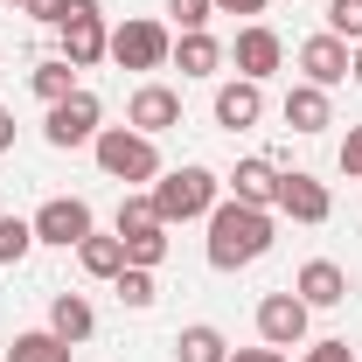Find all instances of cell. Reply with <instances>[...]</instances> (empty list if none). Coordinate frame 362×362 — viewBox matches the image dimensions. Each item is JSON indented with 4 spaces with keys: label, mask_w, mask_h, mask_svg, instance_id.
<instances>
[{
    "label": "cell",
    "mask_w": 362,
    "mask_h": 362,
    "mask_svg": "<svg viewBox=\"0 0 362 362\" xmlns=\"http://www.w3.org/2000/svg\"><path fill=\"white\" fill-rule=\"evenodd\" d=\"M279 181H286V168L265 160V153H251V160H237L230 195H237V202H251V209H279Z\"/></svg>",
    "instance_id": "14"
},
{
    "label": "cell",
    "mask_w": 362,
    "mask_h": 362,
    "mask_svg": "<svg viewBox=\"0 0 362 362\" xmlns=\"http://www.w3.org/2000/svg\"><path fill=\"white\" fill-rule=\"evenodd\" d=\"M279 216H293V223H327V216H334V195H327V181H314V175H300V168H293V175L279 181Z\"/></svg>",
    "instance_id": "12"
},
{
    "label": "cell",
    "mask_w": 362,
    "mask_h": 362,
    "mask_svg": "<svg viewBox=\"0 0 362 362\" xmlns=\"http://www.w3.org/2000/svg\"><path fill=\"white\" fill-rule=\"evenodd\" d=\"M307 320H314V307L286 286V293H265L258 300V341L265 349H307Z\"/></svg>",
    "instance_id": "9"
},
{
    "label": "cell",
    "mask_w": 362,
    "mask_h": 362,
    "mask_svg": "<svg viewBox=\"0 0 362 362\" xmlns=\"http://www.w3.org/2000/svg\"><path fill=\"white\" fill-rule=\"evenodd\" d=\"M112 293H119V307H133V314H146V307L160 300V286H153V272H146V265H126L119 279H112Z\"/></svg>",
    "instance_id": "24"
},
{
    "label": "cell",
    "mask_w": 362,
    "mask_h": 362,
    "mask_svg": "<svg viewBox=\"0 0 362 362\" xmlns=\"http://www.w3.org/2000/svg\"><path fill=\"white\" fill-rule=\"evenodd\" d=\"M56 35H63V63H77V70L112 56V28H105V7L98 0H70V21Z\"/></svg>",
    "instance_id": "7"
},
{
    "label": "cell",
    "mask_w": 362,
    "mask_h": 362,
    "mask_svg": "<svg viewBox=\"0 0 362 362\" xmlns=\"http://www.w3.org/2000/svg\"><path fill=\"white\" fill-rule=\"evenodd\" d=\"M153 195V209H160V223L175 230V223H195V216H209L216 202H223V181L209 175V168H160V181L146 188Z\"/></svg>",
    "instance_id": "2"
},
{
    "label": "cell",
    "mask_w": 362,
    "mask_h": 362,
    "mask_svg": "<svg viewBox=\"0 0 362 362\" xmlns=\"http://www.w3.org/2000/svg\"><path fill=\"white\" fill-rule=\"evenodd\" d=\"M35 251V223L28 216H0V265H21Z\"/></svg>",
    "instance_id": "25"
},
{
    "label": "cell",
    "mask_w": 362,
    "mask_h": 362,
    "mask_svg": "<svg viewBox=\"0 0 362 362\" xmlns=\"http://www.w3.org/2000/svg\"><path fill=\"white\" fill-rule=\"evenodd\" d=\"M168 56H175V35L160 21H146V14L112 28V63L119 70H168Z\"/></svg>",
    "instance_id": "6"
},
{
    "label": "cell",
    "mask_w": 362,
    "mask_h": 362,
    "mask_svg": "<svg viewBox=\"0 0 362 362\" xmlns=\"http://www.w3.org/2000/svg\"><path fill=\"white\" fill-rule=\"evenodd\" d=\"M7 146H14V112L0 105V153H7Z\"/></svg>",
    "instance_id": "33"
},
{
    "label": "cell",
    "mask_w": 362,
    "mask_h": 362,
    "mask_svg": "<svg viewBox=\"0 0 362 362\" xmlns=\"http://www.w3.org/2000/svg\"><path fill=\"white\" fill-rule=\"evenodd\" d=\"M28 90H35L42 105H56V98H70V90H77V63H63V56H42V63L28 70Z\"/></svg>",
    "instance_id": "22"
},
{
    "label": "cell",
    "mask_w": 362,
    "mask_h": 362,
    "mask_svg": "<svg viewBox=\"0 0 362 362\" xmlns=\"http://www.w3.org/2000/svg\"><path fill=\"white\" fill-rule=\"evenodd\" d=\"M112 237L126 244V265H160L168 258V223H160V209H153V195H126L119 202V223H112Z\"/></svg>",
    "instance_id": "4"
},
{
    "label": "cell",
    "mask_w": 362,
    "mask_h": 362,
    "mask_svg": "<svg viewBox=\"0 0 362 362\" xmlns=\"http://www.w3.org/2000/svg\"><path fill=\"white\" fill-rule=\"evenodd\" d=\"M90 153H98V168L112 181H160V146L133 126H105V133L90 139Z\"/></svg>",
    "instance_id": "3"
},
{
    "label": "cell",
    "mask_w": 362,
    "mask_h": 362,
    "mask_svg": "<svg viewBox=\"0 0 362 362\" xmlns=\"http://www.w3.org/2000/svg\"><path fill=\"white\" fill-rule=\"evenodd\" d=\"M21 14L42 21V28H63V21H70V0H21Z\"/></svg>",
    "instance_id": "29"
},
{
    "label": "cell",
    "mask_w": 362,
    "mask_h": 362,
    "mask_svg": "<svg viewBox=\"0 0 362 362\" xmlns=\"http://www.w3.org/2000/svg\"><path fill=\"white\" fill-rule=\"evenodd\" d=\"M230 362H293L286 349H230Z\"/></svg>",
    "instance_id": "31"
},
{
    "label": "cell",
    "mask_w": 362,
    "mask_h": 362,
    "mask_svg": "<svg viewBox=\"0 0 362 362\" xmlns=\"http://www.w3.org/2000/svg\"><path fill=\"white\" fill-rule=\"evenodd\" d=\"M327 35H341L349 49L362 42V0H327Z\"/></svg>",
    "instance_id": "26"
},
{
    "label": "cell",
    "mask_w": 362,
    "mask_h": 362,
    "mask_svg": "<svg viewBox=\"0 0 362 362\" xmlns=\"http://www.w3.org/2000/svg\"><path fill=\"white\" fill-rule=\"evenodd\" d=\"M77 265H84V279H119V272H126V244L90 230L84 244H77Z\"/></svg>",
    "instance_id": "21"
},
{
    "label": "cell",
    "mask_w": 362,
    "mask_h": 362,
    "mask_svg": "<svg viewBox=\"0 0 362 362\" xmlns=\"http://www.w3.org/2000/svg\"><path fill=\"white\" fill-rule=\"evenodd\" d=\"M7 362H70V341H63V334H49V327H28V334H14Z\"/></svg>",
    "instance_id": "23"
},
{
    "label": "cell",
    "mask_w": 362,
    "mask_h": 362,
    "mask_svg": "<svg viewBox=\"0 0 362 362\" xmlns=\"http://www.w3.org/2000/svg\"><path fill=\"white\" fill-rule=\"evenodd\" d=\"M105 133V105H98V90H70V98H56V105H49V119H42V139L49 146H63V153H70V146H90V139Z\"/></svg>",
    "instance_id": "5"
},
{
    "label": "cell",
    "mask_w": 362,
    "mask_h": 362,
    "mask_svg": "<svg viewBox=\"0 0 362 362\" xmlns=\"http://www.w3.org/2000/svg\"><path fill=\"white\" fill-rule=\"evenodd\" d=\"M168 63H175L181 77H216V70L230 63V49L216 42L209 28H188V35H175V56H168Z\"/></svg>",
    "instance_id": "17"
},
{
    "label": "cell",
    "mask_w": 362,
    "mask_h": 362,
    "mask_svg": "<svg viewBox=\"0 0 362 362\" xmlns=\"http://www.w3.org/2000/svg\"><path fill=\"white\" fill-rule=\"evenodd\" d=\"M258 119H265V84H251V77L216 84V126L244 133V126H258Z\"/></svg>",
    "instance_id": "15"
},
{
    "label": "cell",
    "mask_w": 362,
    "mask_h": 362,
    "mask_svg": "<svg viewBox=\"0 0 362 362\" xmlns=\"http://www.w3.org/2000/svg\"><path fill=\"white\" fill-rule=\"evenodd\" d=\"M216 14H265V0H216Z\"/></svg>",
    "instance_id": "32"
},
{
    "label": "cell",
    "mask_w": 362,
    "mask_h": 362,
    "mask_svg": "<svg viewBox=\"0 0 362 362\" xmlns=\"http://www.w3.org/2000/svg\"><path fill=\"white\" fill-rule=\"evenodd\" d=\"M300 362H356V349L341 341V334H320V341H307V356Z\"/></svg>",
    "instance_id": "28"
},
{
    "label": "cell",
    "mask_w": 362,
    "mask_h": 362,
    "mask_svg": "<svg viewBox=\"0 0 362 362\" xmlns=\"http://www.w3.org/2000/svg\"><path fill=\"white\" fill-rule=\"evenodd\" d=\"M349 77H356V84H362V42L349 49Z\"/></svg>",
    "instance_id": "34"
},
{
    "label": "cell",
    "mask_w": 362,
    "mask_h": 362,
    "mask_svg": "<svg viewBox=\"0 0 362 362\" xmlns=\"http://www.w3.org/2000/svg\"><path fill=\"white\" fill-rule=\"evenodd\" d=\"M0 7H21V0H0Z\"/></svg>",
    "instance_id": "35"
},
{
    "label": "cell",
    "mask_w": 362,
    "mask_h": 362,
    "mask_svg": "<svg viewBox=\"0 0 362 362\" xmlns=\"http://www.w3.org/2000/svg\"><path fill=\"white\" fill-rule=\"evenodd\" d=\"M175 362H230L223 327H209V320H188V327L175 334Z\"/></svg>",
    "instance_id": "20"
},
{
    "label": "cell",
    "mask_w": 362,
    "mask_h": 362,
    "mask_svg": "<svg viewBox=\"0 0 362 362\" xmlns=\"http://www.w3.org/2000/svg\"><path fill=\"white\" fill-rule=\"evenodd\" d=\"M35 223V244H56V251H77L90 230H98V216H90V202L84 195H49L42 209L28 216Z\"/></svg>",
    "instance_id": "8"
},
{
    "label": "cell",
    "mask_w": 362,
    "mask_h": 362,
    "mask_svg": "<svg viewBox=\"0 0 362 362\" xmlns=\"http://www.w3.org/2000/svg\"><path fill=\"white\" fill-rule=\"evenodd\" d=\"M126 126L146 139H160L168 126H181V90L175 84H139L133 98H126Z\"/></svg>",
    "instance_id": "10"
},
{
    "label": "cell",
    "mask_w": 362,
    "mask_h": 362,
    "mask_svg": "<svg viewBox=\"0 0 362 362\" xmlns=\"http://www.w3.org/2000/svg\"><path fill=\"white\" fill-rule=\"evenodd\" d=\"M49 334H63L70 349L98 334V314H90V300H84V293H56V300H49Z\"/></svg>",
    "instance_id": "19"
},
{
    "label": "cell",
    "mask_w": 362,
    "mask_h": 362,
    "mask_svg": "<svg viewBox=\"0 0 362 362\" xmlns=\"http://www.w3.org/2000/svg\"><path fill=\"white\" fill-rule=\"evenodd\" d=\"M209 265L216 272H244V265H258L272 244H279V209H251V202H237V195H223L209 216Z\"/></svg>",
    "instance_id": "1"
},
{
    "label": "cell",
    "mask_w": 362,
    "mask_h": 362,
    "mask_svg": "<svg viewBox=\"0 0 362 362\" xmlns=\"http://www.w3.org/2000/svg\"><path fill=\"white\" fill-rule=\"evenodd\" d=\"M334 160H341V175H349V181H362V126H349V139H341Z\"/></svg>",
    "instance_id": "30"
},
{
    "label": "cell",
    "mask_w": 362,
    "mask_h": 362,
    "mask_svg": "<svg viewBox=\"0 0 362 362\" xmlns=\"http://www.w3.org/2000/svg\"><path fill=\"white\" fill-rule=\"evenodd\" d=\"M279 112H286L293 133H327V126H334V105H327V90H320V84H293Z\"/></svg>",
    "instance_id": "18"
},
{
    "label": "cell",
    "mask_w": 362,
    "mask_h": 362,
    "mask_svg": "<svg viewBox=\"0 0 362 362\" xmlns=\"http://www.w3.org/2000/svg\"><path fill=\"white\" fill-rule=\"evenodd\" d=\"M168 14H175V28H209V14H216V0H168Z\"/></svg>",
    "instance_id": "27"
},
{
    "label": "cell",
    "mask_w": 362,
    "mask_h": 362,
    "mask_svg": "<svg viewBox=\"0 0 362 362\" xmlns=\"http://www.w3.org/2000/svg\"><path fill=\"white\" fill-rule=\"evenodd\" d=\"M293 293H300L307 307H341V300H349V272L334 265V258H307L300 279H293Z\"/></svg>",
    "instance_id": "16"
},
{
    "label": "cell",
    "mask_w": 362,
    "mask_h": 362,
    "mask_svg": "<svg viewBox=\"0 0 362 362\" xmlns=\"http://www.w3.org/2000/svg\"><path fill=\"white\" fill-rule=\"evenodd\" d=\"M300 70H307L300 84L334 90L341 77H349V42H341V35H327V28H320V35H307V42H300Z\"/></svg>",
    "instance_id": "13"
},
{
    "label": "cell",
    "mask_w": 362,
    "mask_h": 362,
    "mask_svg": "<svg viewBox=\"0 0 362 362\" xmlns=\"http://www.w3.org/2000/svg\"><path fill=\"white\" fill-rule=\"evenodd\" d=\"M230 63H237V77H251V84H265L272 70L286 63V42L272 35L265 21H251V28H237V42H230Z\"/></svg>",
    "instance_id": "11"
}]
</instances>
